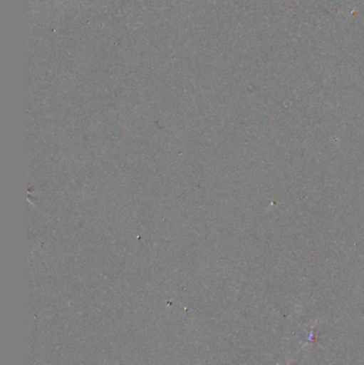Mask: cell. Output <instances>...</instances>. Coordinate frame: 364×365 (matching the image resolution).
Here are the masks:
<instances>
[{
    "instance_id": "1",
    "label": "cell",
    "mask_w": 364,
    "mask_h": 365,
    "mask_svg": "<svg viewBox=\"0 0 364 365\" xmlns=\"http://www.w3.org/2000/svg\"><path fill=\"white\" fill-rule=\"evenodd\" d=\"M276 365H281V364H276ZM286 365H294V364H292V362L288 361V364H286Z\"/></svg>"
}]
</instances>
